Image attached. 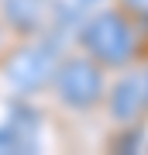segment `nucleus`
<instances>
[{"instance_id": "6", "label": "nucleus", "mask_w": 148, "mask_h": 155, "mask_svg": "<svg viewBox=\"0 0 148 155\" xmlns=\"http://www.w3.org/2000/svg\"><path fill=\"white\" fill-rule=\"evenodd\" d=\"M127 4H131V7H138V11H145V14H148V0H127Z\"/></svg>"}, {"instance_id": "5", "label": "nucleus", "mask_w": 148, "mask_h": 155, "mask_svg": "<svg viewBox=\"0 0 148 155\" xmlns=\"http://www.w3.org/2000/svg\"><path fill=\"white\" fill-rule=\"evenodd\" d=\"M4 17L17 31H38L48 17V0H4Z\"/></svg>"}, {"instance_id": "3", "label": "nucleus", "mask_w": 148, "mask_h": 155, "mask_svg": "<svg viewBox=\"0 0 148 155\" xmlns=\"http://www.w3.org/2000/svg\"><path fill=\"white\" fill-rule=\"evenodd\" d=\"M55 72V62H52V52L41 48V45H24L17 48L11 62H7V76L14 79L17 86H41L45 79H52Z\"/></svg>"}, {"instance_id": "2", "label": "nucleus", "mask_w": 148, "mask_h": 155, "mask_svg": "<svg viewBox=\"0 0 148 155\" xmlns=\"http://www.w3.org/2000/svg\"><path fill=\"white\" fill-rule=\"evenodd\" d=\"M55 93L66 107L72 110H90L97 107L107 93V83H104V66L93 62L90 55H72L66 59L62 66H55Z\"/></svg>"}, {"instance_id": "4", "label": "nucleus", "mask_w": 148, "mask_h": 155, "mask_svg": "<svg viewBox=\"0 0 148 155\" xmlns=\"http://www.w3.org/2000/svg\"><path fill=\"white\" fill-rule=\"evenodd\" d=\"M145 107V79L141 76H127L114 86V100H110V114L121 117V121H131L138 117V110Z\"/></svg>"}, {"instance_id": "1", "label": "nucleus", "mask_w": 148, "mask_h": 155, "mask_svg": "<svg viewBox=\"0 0 148 155\" xmlns=\"http://www.w3.org/2000/svg\"><path fill=\"white\" fill-rule=\"evenodd\" d=\"M134 28L124 14L100 11L83 28V52L100 66H127L134 55Z\"/></svg>"}]
</instances>
